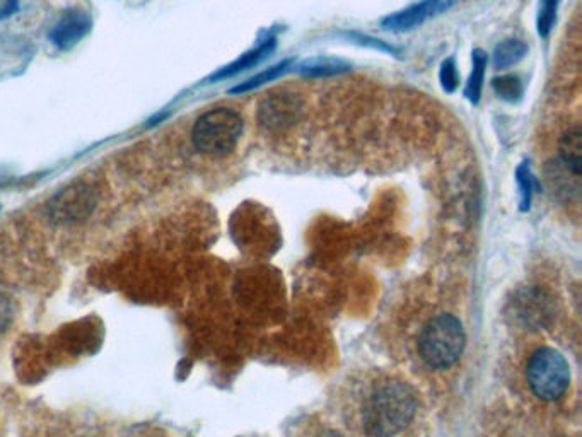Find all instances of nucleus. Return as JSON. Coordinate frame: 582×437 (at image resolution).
<instances>
[{
  "label": "nucleus",
  "mask_w": 582,
  "mask_h": 437,
  "mask_svg": "<svg viewBox=\"0 0 582 437\" xmlns=\"http://www.w3.org/2000/svg\"><path fill=\"white\" fill-rule=\"evenodd\" d=\"M417 400L407 383L386 381L367 398L364 427L369 437H393L414 419Z\"/></svg>",
  "instance_id": "1"
},
{
  "label": "nucleus",
  "mask_w": 582,
  "mask_h": 437,
  "mask_svg": "<svg viewBox=\"0 0 582 437\" xmlns=\"http://www.w3.org/2000/svg\"><path fill=\"white\" fill-rule=\"evenodd\" d=\"M245 123L238 111L214 108L205 111L193 125L192 142L195 149L207 156L221 158L238 146Z\"/></svg>",
  "instance_id": "2"
},
{
  "label": "nucleus",
  "mask_w": 582,
  "mask_h": 437,
  "mask_svg": "<svg viewBox=\"0 0 582 437\" xmlns=\"http://www.w3.org/2000/svg\"><path fill=\"white\" fill-rule=\"evenodd\" d=\"M465 347V330L460 320L439 315L427 323L419 338L420 356L427 366L446 369L458 361Z\"/></svg>",
  "instance_id": "3"
},
{
  "label": "nucleus",
  "mask_w": 582,
  "mask_h": 437,
  "mask_svg": "<svg viewBox=\"0 0 582 437\" xmlns=\"http://www.w3.org/2000/svg\"><path fill=\"white\" fill-rule=\"evenodd\" d=\"M526 378L536 397L553 402L569 388L571 369L560 352L545 347L531 356Z\"/></svg>",
  "instance_id": "4"
},
{
  "label": "nucleus",
  "mask_w": 582,
  "mask_h": 437,
  "mask_svg": "<svg viewBox=\"0 0 582 437\" xmlns=\"http://www.w3.org/2000/svg\"><path fill=\"white\" fill-rule=\"evenodd\" d=\"M555 308L547 292L536 287H526L514 294L509 303V316L524 330H540L552 323Z\"/></svg>",
  "instance_id": "5"
},
{
  "label": "nucleus",
  "mask_w": 582,
  "mask_h": 437,
  "mask_svg": "<svg viewBox=\"0 0 582 437\" xmlns=\"http://www.w3.org/2000/svg\"><path fill=\"white\" fill-rule=\"evenodd\" d=\"M303 115V101L294 93H272L258 108V123L268 132L291 129Z\"/></svg>",
  "instance_id": "6"
},
{
  "label": "nucleus",
  "mask_w": 582,
  "mask_h": 437,
  "mask_svg": "<svg viewBox=\"0 0 582 437\" xmlns=\"http://www.w3.org/2000/svg\"><path fill=\"white\" fill-rule=\"evenodd\" d=\"M93 30V19L88 12L72 9L62 14L50 31V41L62 52H69Z\"/></svg>",
  "instance_id": "7"
},
{
  "label": "nucleus",
  "mask_w": 582,
  "mask_h": 437,
  "mask_svg": "<svg viewBox=\"0 0 582 437\" xmlns=\"http://www.w3.org/2000/svg\"><path fill=\"white\" fill-rule=\"evenodd\" d=\"M446 9L444 0H422L419 4L407 7L403 11L390 14L388 18L383 19V30L386 31H410L419 28L427 19L434 16L436 12Z\"/></svg>",
  "instance_id": "8"
},
{
  "label": "nucleus",
  "mask_w": 582,
  "mask_h": 437,
  "mask_svg": "<svg viewBox=\"0 0 582 437\" xmlns=\"http://www.w3.org/2000/svg\"><path fill=\"white\" fill-rule=\"evenodd\" d=\"M548 185L553 190V195L557 197H579L581 192V175L574 173L571 168H567L559 158L553 159L547 166Z\"/></svg>",
  "instance_id": "9"
},
{
  "label": "nucleus",
  "mask_w": 582,
  "mask_h": 437,
  "mask_svg": "<svg viewBox=\"0 0 582 437\" xmlns=\"http://www.w3.org/2000/svg\"><path fill=\"white\" fill-rule=\"evenodd\" d=\"M277 47V40L275 38H268L263 41L262 45L253 48L250 52L243 53L238 60H234L233 64L226 65L224 69L217 70L214 76L210 77V82L221 81V79H229V77L238 76L241 72L255 67L260 64L262 60L267 59L270 53L274 52Z\"/></svg>",
  "instance_id": "10"
},
{
  "label": "nucleus",
  "mask_w": 582,
  "mask_h": 437,
  "mask_svg": "<svg viewBox=\"0 0 582 437\" xmlns=\"http://www.w3.org/2000/svg\"><path fill=\"white\" fill-rule=\"evenodd\" d=\"M559 159L567 168H571L574 173L581 175L582 130L579 125H574L562 135L559 146Z\"/></svg>",
  "instance_id": "11"
},
{
  "label": "nucleus",
  "mask_w": 582,
  "mask_h": 437,
  "mask_svg": "<svg viewBox=\"0 0 582 437\" xmlns=\"http://www.w3.org/2000/svg\"><path fill=\"white\" fill-rule=\"evenodd\" d=\"M297 74L309 79H316V77H332L340 76L349 72L350 65L344 60L330 59V57H316V59H308L297 65Z\"/></svg>",
  "instance_id": "12"
},
{
  "label": "nucleus",
  "mask_w": 582,
  "mask_h": 437,
  "mask_svg": "<svg viewBox=\"0 0 582 437\" xmlns=\"http://www.w3.org/2000/svg\"><path fill=\"white\" fill-rule=\"evenodd\" d=\"M93 205L89 202V193L84 190V187L70 188L67 192L60 195L55 205L57 214H64L65 219L76 216H86V209H91Z\"/></svg>",
  "instance_id": "13"
},
{
  "label": "nucleus",
  "mask_w": 582,
  "mask_h": 437,
  "mask_svg": "<svg viewBox=\"0 0 582 437\" xmlns=\"http://www.w3.org/2000/svg\"><path fill=\"white\" fill-rule=\"evenodd\" d=\"M473 70L470 79L466 82L465 96L466 100L472 105H478L482 98V89H484L485 69H487V53L484 50H473Z\"/></svg>",
  "instance_id": "14"
},
{
  "label": "nucleus",
  "mask_w": 582,
  "mask_h": 437,
  "mask_svg": "<svg viewBox=\"0 0 582 437\" xmlns=\"http://www.w3.org/2000/svg\"><path fill=\"white\" fill-rule=\"evenodd\" d=\"M528 53L526 43L516 38L502 41L494 52V67L495 69H509L513 65L519 64L524 59V55Z\"/></svg>",
  "instance_id": "15"
},
{
  "label": "nucleus",
  "mask_w": 582,
  "mask_h": 437,
  "mask_svg": "<svg viewBox=\"0 0 582 437\" xmlns=\"http://www.w3.org/2000/svg\"><path fill=\"white\" fill-rule=\"evenodd\" d=\"M291 65V59L282 60V62L274 65V67L263 70V72H260L257 76L250 77L248 81L241 82L238 86L229 89V94H245L250 93L253 89L262 88V86H265L267 82L275 81V79H279L282 74H286L287 70L291 69Z\"/></svg>",
  "instance_id": "16"
},
{
  "label": "nucleus",
  "mask_w": 582,
  "mask_h": 437,
  "mask_svg": "<svg viewBox=\"0 0 582 437\" xmlns=\"http://www.w3.org/2000/svg\"><path fill=\"white\" fill-rule=\"evenodd\" d=\"M492 86H494L495 94L507 103H516L521 100L524 93L523 82L518 76L495 77Z\"/></svg>",
  "instance_id": "17"
},
{
  "label": "nucleus",
  "mask_w": 582,
  "mask_h": 437,
  "mask_svg": "<svg viewBox=\"0 0 582 437\" xmlns=\"http://www.w3.org/2000/svg\"><path fill=\"white\" fill-rule=\"evenodd\" d=\"M559 6L560 0H542L540 2V11H538V18H536V30H538V35L542 36V38H547L552 33Z\"/></svg>",
  "instance_id": "18"
},
{
  "label": "nucleus",
  "mask_w": 582,
  "mask_h": 437,
  "mask_svg": "<svg viewBox=\"0 0 582 437\" xmlns=\"http://www.w3.org/2000/svg\"><path fill=\"white\" fill-rule=\"evenodd\" d=\"M516 180H518L519 188H521V210L526 212V210L530 209L533 188H535V180H533L528 163H523L516 169Z\"/></svg>",
  "instance_id": "19"
},
{
  "label": "nucleus",
  "mask_w": 582,
  "mask_h": 437,
  "mask_svg": "<svg viewBox=\"0 0 582 437\" xmlns=\"http://www.w3.org/2000/svg\"><path fill=\"white\" fill-rule=\"evenodd\" d=\"M439 81H441V86L446 93L451 94L458 89L460 76H458V69H456L453 59L444 60L441 70H439Z\"/></svg>",
  "instance_id": "20"
},
{
  "label": "nucleus",
  "mask_w": 582,
  "mask_h": 437,
  "mask_svg": "<svg viewBox=\"0 0 582 437\" xmlns=\"http://www.w3.org/2000/svg\"><path fill=\"white\" fill-rule=\"evenodd\" d=\"M350 40L356 41L362 47L374 48V50H379V52L385 53H398L395 48L386 45L385 41L376 40L373 36L361 35V33H347Z\"/></svg>",
  "instance_id": "21"
},
{
  "label": "nucleus",
  "mask_w": 582,
  "mask_h": 437,
  "mask_svg": "<svg viewBox=\"0 0 582 437\" xmlns=\"http://www.w3.org/2000/svg\"><path fill=\"white\" fill-rule=\"evenodd\" d=\"M19 11V0H0V21L11 18Z\"/></svg>",
  "instance_id": "22"
}]
</instances>
